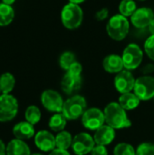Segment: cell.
<instances>
[{"instance_id": "ac0fdd59", "label": "cell", "mask_w": 154, "mask_h": 155, "mask_svg": "<svg viewBox=\"0 0 154 155\" xmlns=\"http://www.w3.org/2000/svg\"><path fill=\"white\" fill-rule=\"evenodd\" d=\"M6 155H31L28 145L19 139H14L6 146Z\"/></svg>"}, {"instance_id": "8fae6325", "label": "cell", "mask_w": 154, "mask_h": 155, "mask_svg": "<svg viewBox=\"0 0 154 155\" xmlns=\"http://www.w3.org/2000/svg\"><path fill=\"white\" fill-rule=\"evenodd\" d=\"M136 79L129 70H123L114 77V87L120 94L131 93L134 88Z\"/></svg>"}, {"instance_id": "83f0119b", "label": "cell", "mask_w": 154, "mask_h": 155, "mask_svg": "<svg viewBox=\"0 0 154 155\" xmlns=\"http://www.w3.org/2000/svg\"><path fill=\"white\" fill-rule=\"evenodd\" d=\"M136 155H154V144L150 143L140 144L136 150Z\"/></svg>"}, {"instance_id": "9a60e30c", "label": "cell", "mask_w": 154, "mask_h": 155, "mask_svg": "<svg viewBox=\"0 0 154 155\" xmlns=\"http://www.w3.org/2000/svg\"><path fill=\"white\" fill-rule=\"evenodd\" d=\"M115 138V130L107 124H103L95 131L93 139L96 144L106 146L113 143Z\"/></svg>"}, {"instance_id": "d6986e66", "label": "cell", "mask_w": 154, "mask_h": 155, "mask_svg": "<svg viewBox=\"0 0 154 155\" xmlns=\"http://www.w3.org/2000/svg\"><path fill=\"white\" fill-rule=\"evenodd\" d=\"M140 102L141 100L138 98V96L133 93L123 94L119 98V104L124 110H133L137 108L140 104Z\"/></svg>"}, {"instance_id": "44dd1931", "label": "cell", "mask_w": 154, "mask_h": 155, "mask_svg": "<svg viewBox=\"0 0 154 155\" xmlns=\"http://www.w3.org/2000/svg\"><path fill=\"white\" fill-rule=\"evenodd\" d=\"M15 17V11L11 5L0 3V26H5L12 23Z\"/></svg>"}, {"instance_id": "4316f807", "label": "cell", "mask_w": 154, "mask_h": 155, "mask_svg": "<svg viewBox=\"0 0 154 155\" xmlns=\"http://www.w3.org/2000/svg\"><path fill=\"white\" fill-rule=\"evenodd\" d=\"M114 155H136V151L133 147V145L129 143H119L115 146L113 150Z\"/></svg>"}, {"instance_id": "d590c367", "label": "cell", "mask_w": 154, "mask_h": 155, "mask_svg": "<svg viewBox=\"0 0 154 155\" xmlns=\"http://www.w3.org/2000/svg\"><path fill=\"white\" fill-rule=\"evenodd\" d=\"M149 31L152 35H154V19L151 22V24L149 25Z\"/></svg>"}, {"instance_id": "277c9868", "label": "cell", "mask_w": 154, "mask_h": 155, "mask_svg": "<svg viewBox=\"0 0 154 155\" xmlns=\"http://www.w3.org/2000/svg\"><path fill=\"white\" fill-rule=\"evenodd\" d=\"M86 111V101L81 95H74L64 103L62 114L67 120H77Z\"/></svg>"}, {"instance_id": "8d00e7d4", "label": "cell", "mask_w": 154, "mask_h": 155, "mask_svg": "<svg viewBox=\"0 0 154 155\" xmlns=\"http://www.w3.org/2000/svg\"><path fill=\"white\" fill-rule=\"evenodd\" d=\"M15 0H2V3L5 4V5H12L14 3H15Z\"/></svg>"}, {"instance_id": "4fadbf2b", "label": "cell", "mask_w": 154, "mask_h": 155, "mask_svg": "<svg viewBox=\"0 0 154 155\" xmlns=\"http://www.w3.org/2000/svg\"><path fill=\"white\" fill-rule=\"evenodd\" d=\"M36 147L43 152H52L56 147L55 137L48 131H40L34 135Z\"/></svg>"}, {"instance_id": "3957f363", "label": "cell", "mask_w": 154, "mask_h": 155, "mask_svg": "<svg viewBox=\"0 0 154 155\" xmlns=\"http://www.w3.org/2000/svg\"><path fill=\"white\" fill-rule=\"evenodd\" d=\"M129 30V20L127 19V17L120 14L113 15L106 25V31L108 35L115 41L123 40L128 35Z\"/></svg>"}, {"instance_id": "7c38bea8", "label": "cell", "mask_w": 154, "mask_h": 155, "mask_svg": "<svg viewBox=\"0 0 154 155\" xmlns=\"http://www.w3.org/2000/svg\"><path fill=\"white\" fill-rule=\"evenodd\" d=\"M153 19V11L149 7L138 8L131 16V22L136 28H145L149 26Z\"/></svg>"}, {"instance_id": "ba28073f", "label": "cell", "mask_w": 154, "mask_h": 155, "mask_svg": "<svg viewBox=\"0 0 154 155\" xmlns=\"http://www.w3.org/2000/svg\"><path fill=\"white\" fill-rule=\"evenodd\" d=\"M41 102L43 106L49 112L61 113L63 111L64 101L60 94L54 90H45L41 95Z\"/></svg>"}, {"instance_id": "9c48e42d", "label": "cell", "mask_w": 154, "mask_h": 155, "mask_svg": "<svg viewBox=\"0 0 154 155\" xmlns=\"http://www.w3.org/2000/svg\"><path fill=\"white\" fill-rule=\"evenodd\" d=\"M83 125L91 131H96L105 123L104 114L98 108H90L82 116Z\"/></svg>"}, {"instance_id": "74e56055", "label": "cell", "mask_w": 154, "mask_h": 155, "mask_svg": "<svg viewBox=\"0 0 154 155\" xmlns=\"http://www.w3.org/2000/svg\"><path fill=\"white\" fill-rule=\"evenodd\" d=\"M85 0H69L70 3H73V4H75V5H80L82 3H84Z\"/></svg>"}, {"instance_id": "30bf717a", "label": "cell", "mask_w": 154, "mask_h": 155, "mask_svg": "<svg viewBox=\"0 0 154 155\" xmlns=\"http://www.w3.org/2000/svg\"><path fill=\"white\" fill-rule=\"evenodd\" d=\"M95 146L94 139L87 133H80L73 139L72 149L76 155H86Z\"/></svg>"}, {"instance_id": "6da1fadb", "label": "cell", "mask_w": 154, "mask_h": 155, "mask_svg": "<svg viewBox=\"0 0 154 155\" xmlns=\"http://www.w3.org/2000/svg\"><path fill=\"white\" fill-rule=\"evenodd\" d=\"M119 103H110L104 108L103 114L105 117V123L114 130H120L128 128L132 125V122L129 120L128 115Z\"/></svg>"}, {"instance_id": "cb8c5ba5", "label": "cell", "mask_w": 154, "mask_h": 155, "mask_svg": "<svg viewBox=\"0 0 154 155\" xmlns=\"http://www.w3.org/2000/svg\"><path fill=\"white\" fill-rule=\"evenodd\" d=\"M137 10V5L134 0H122L119 4L120 15L125 17H131Z\"/></svg>"}, {"instance_id": "ffe728a7", "label": "cell", "mask_w": 154, "mask_h": 155, "mask_svg": "<svg viewBox=\"0 0 154 155\" xmlns=\"http://www.w3.org/2000/svg\"><path fill=\"white\" fill-rule=\"evenodd\" d=\"M15 84V79L10 73H4L0 76V92L3 94H9Z\"/></svg>"}, {"instance_id": "7402d4cb", "label": "cell", "mask_w": 154, "mask_h": 155, "mask_svg": "<svg viewBox=\"0 0 154 155\" xmlns=\"http://www.w3.org/2000/svg\"><path fill=\"white\" fill-rule=\"evenodd\" d=\"M73 143V137L69 132L62 131L55 136V145L57 149L68 150Z\"/></svg>"}, {"instance_id": "f546056e", "label": "cell", "mask_w": 154, "mask_h": 155, "mask_svg": "<svg viewBox=\"0 0 154 155\" xmlns=\"http://www.w3.org/2000/svg\"><path fill=\"white\" fill-rule=\"evenodd\" d=\"M82 71H83V66H82V64L76 61V62H74V63L70 66V68H69L68 71H66V72H68V73H70V74H74V75H81Z\"/></svg>"}, {"instance_id": "d4e9b609", "label": "cell", "mask_w": 154, "mask_h": 155, "mask_svg": "<svg viewBox=\"0 0 154 155\" xmlns=\"http://www.w3.org/2000/svg\"><path fill=\"white\" fill-rule=\"evenodd\" d=\"M25 117L26 122L30 123L31 124L34 125L39 123L41 119V112L39 108L35 105H30L26 108L25 113Z\"/></svg>"}, {"instance_id": "ab89813d", "label": "cell", "mask_w": 154, "mask_h": 155, "mask_svg": "<svg viewBox=\"0 0 154 155\" xmlns=\"http://www.w3.org/2000/svg\"><path fill=\"white\" fill-rule=\"evenodd\" d=\"M138 1H141V2H143V1H146V0H138Z\"/></svg>"}, {"instance_id": "f35d334b", "label": "cell", "mask_w": 154, "mask_h": 155, "mask_svg": "<svg viewBox=\"0 0 154 155\" xmlns=\"http://www.w3.org/2000/svg\"><path fill=\"white\" fill-rule=\"evenodd\" d=\"M32 155H44V154H42V153H34V154H32Z\"/></svg>"}, {"instance_id": "8992f818", "label": "cell", "mask_w": 154, "mask_h": 155, "mask_svg": "<svg viewBox=\"0 0 154 155\" xmlns=\"http://www.w3.org/2000/svg\"><path fill=\"white\" fill-rule=\"evenodd\" d=\"M18 112V102L11 94L0 95V122L13 120Z\"/></svg>"}, {"instance_id": "4dcf8cb0", "label": "cell", "mask_w": 154, "mask_h": 155, "mask_svg": "<svg viewBox=\"0 0 154 155\" xmlns=\"http://www.w3.org/2000/svg\"><path fill=\"white\" fill-rule=\"evenodd\" d=\"M92 155H108V150L103 145H96L91 152Z\"/></svg>"}, {"instance_id": "5bb4252c", "label": "cell", "mask_w": 154, "mask_h": 155, "mask_svg": "<svg viewBox=\"0 0 154 155\" xmlns=\"http://www.w3.org/2000/svg\"><path fill=\"white\" fill-rule=\"evenodd\" d=\"M83 79L81 75H74L68 72L64 75L61 83L62 90L66 94H72L82 87Z\"/></svg>"}, {"instance_id": "f1b7e54d", "label": "cell", "mask_w": 154, "mask_h": 155, "mask_svg": "<svg viewBox=\"0 0 154 155\" xmlns=\"http://www.w3.org/2000/svg\"><path fill=\"white\" fill-rule=\"evenodd\" d=\"M144 51L148 57L154 61V35H151L144 43Z\"/></svg>"}, {"instance_id": "1f68e13d", "label": "cell", "mask_w": 154, "mask_h": 155, "mask_svg": "<svg viewBox=\"0 0 154 155\" xmlns=\"http://www.w3.org/2000/svg\"><path fill=\"white\" fill-rule=\"evenodd\" d=\"M109 16V10L107 8H102L95 14V18L98 21H104Z\"/></svg>"}, {"instance_id": "2e32d148", "label": "cell", "mask_w": 154, "mask_h": 155, "mask_svg": "<svg viewBox=\"0 0 154 155\" xmlns=\"http://www.w3.org/2000/svg\"><path fill=\"white\" fill-rule=\"evenodd\" d=\"M103 66L107 73L118 74L123 70V62L122 56L118 54H109L103 61Z\"/></svg>"}, {"instance_id": "603a6c76", "label": "cell", "mask_w": 154, "mask_h": 155, "mask_svg": "<svg viewBox=\"0 0 154 155\" xmlns=\"http://www.w3.org/2000/svg\"><path fill=\"white\" fill-rule=\"evenodd\" d=\"M66 118L64 117V115L61 113H57V114H54L49 120V123H48V125H49V128L54 131V132H62L65 125H66Z\"/></svg>"}, {"instance_id": "e575fe53", "label": "cell", "mask_w": 154, "mask_h": 155, "mask_svg": "<svg viewBox=\"0 0 154 155\" xmlns=\"http://www.w3.org/2000/svg\"><path fill=\"white\" fill-rule=\"evenodd\" d=\"M0 155H6V146L0 139Z\"/></svg>"}, {"instance_id": "5b68a950", "label": "cell", "mask_w": 154, "mask_h": 155, "mask_svg": "<svg viewBox=\"0 0 154 155\" xmlns=\"http://www.w3.org/2000/svg\"><path fill=\"white\" fill-rule=\"evenodd\" d=\"M143 52L137 44L128 45L122 54L123 66L126 70H134L140 66L143 62Z\"/></svg>"}, {"instance_id": "e0dca14e", "label": "cell", "mask_w": 154, "mask_h": 155, "mask_svg": "<svg viewBox=\"0 0 154 155\" xmlns=\"http://www.w3.org/2000/svg\"><path fill=\"white\" fill-rule=\"evenodd\" d=\"M34 125L28 122H20L13 128V134L15 137L19 140L30 139L34 135Z\"/></svg>"}, {"instance_id": "d6a6232c", "label": "cell", "mask_w": 154, "mask_h": 155, "mask_svg": "<svg viewBox=\"0 0 154 155\" xmlns=\"http://www.w3.org/2000/svg\"><path fill=\"white\" fill-rule=\"evenodd\" d=\"M142 72L144 75H148L150 74H152L154 72V65L152 64H147L146 65H144L142 69Z\"/></svg>"}, {"instance_id": "484cf974", "label": "cell", "mask_w": 154, "mask_h": 155, "mask_svg": "<svg viewBox=\"0 0 154 155\" xmlns=\"http://www.w3.org/2000/svg\"><path fill=\"white\" fill-rule=\"evenodd\" d=\"M76 62L75 60V55L74 53L66 51L64 53H63L59 58V64L61 66V68H63L65 71H68V69L70 68V66Z\"/></svg>"}, {"instance_id": "7a4b0ae2", "label": "cell", "mask_w": 154, "mask_h": 155, "mask_svg": "<svg viewBox=\"0 0 154 155\" xmlns=\"http://www.w3.org/2000/svg\"><path fill=\"white\" fill-rule=\"evenodd\" d=\"M84 19V12L79 5L73 3L66 4L61 11V21L64 26L69 30L78 28Z\"/></svg>"}, {"instance_id": "52a82bcc", "label": "cell", "mask_w": 154, "mask_h": 155, "mask_svg": "<svg viewBox=\"0 0 154 155\" xmlns=\"http://www.w3.org/2000/svg\"><path fill=\"white\" fill-rule=\"evenodd\" d=\"M133 90L134 94L142 101H148L154 98V77L143 75L137 78Z\"/></svg>"}, {"instance_id": "836d02e7", "label": "cell", "mask_w": 154, "mask_h": 155, "mask_svg": "<svg viewBox=\"0 0 154 155\" xmlns=\"http://www.w3.org/2000/svg\"><path fill=\"white\" fill-rule=\"evenodd\" d=\"M49 155H71L66 150H61V149H54L52 151Z\"/></svg>"}]
</instances>
